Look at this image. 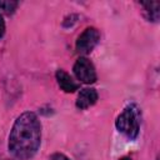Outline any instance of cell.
Wrapping results in <instances>:
<instances>
[{"label":"cell","instance_id":"obj_2","mask_svg":"<svg viewBox=\"0 0 160 160\" xmlns=\"http://www.w3.org/2000/svg\"><path fill=\"white\" fill-rule=\"evenodd\" d=\"M115 126L129 140H135L140 131V110L135 104L128 105L116 118Z\"/></svg>","mask_w":160,"mask_h":160},{"label":"cell","instance_id":"obj_11","mask_svg":"<svg viewBox=\"0 0 160 160\" xmlns=\"http://www.w3.org/2000/svg\"><path fill=\"white\" fill-rule=\"evenodd\" d=\"M119 160H131L130 158H128V156H122V158H120Z\"/></svg>","mask_w":160,"mask_h":160},{"label":"cell","instance_id":"obj_5","mask_svg":"<svg viewBox=\"0 0 160 160\" xmlns=\"http://www.w3.org/2000/svg\"><path fill=\"white\" fill-rule=\"evenodd\" d=\"M98 91L94 89V88H85V89H81L78 98H76V108L80 109V110H85L90 106H92L96 101H98Z\"/></svg>","mask_w":160,"mask_h":160},{"label":"cell","instance_id":"obj_8","mask_svg":"<svg viewBox=\"0 0 160 160\" xmlns=\"http://www.w3.org/2000/svg\"><path fill=\"white\" fill-rule=\"evenodd\" d=\"M19 2L18 1H12V0H0V11H2L6 15H11L14 14V11L16 10Z\"/></svg>","mask_w":160,"mask_h":160},{"label":"cell","instance_id":"obj_3","mask_svg":"<svg viewBox=\"0 0 160 160\" xmlns=\"http://www.w3.org/2000/svg\"><path fill=\"white\" fill-rule=\"evenodd\" d=\"M74 75L80 82L84 84H94L98 80V74L95 70L94 64L85 56L79 58L72 68Z\"/></svg>","mask_w":160,"mask_h":160},{"label":"cell","instance_id":"obj_7","mask_svg":"<svg viewBox=\"0 0 160 160\" xmlns=\"http://www.w3.org/2000/svg\"><path fill=\"white\" fill-rule=\"evenodd\" d=\"M140 5L144 8V16L148 19V21L156 22L160 16V4L158 1H148V2H140Z\"/></svg>","mask_w":160,"mask_h":160},{"label":"cell","instance_id":"obj_4","mask_svg":"<svg viewBox=\"0 0 160 160\" xmlns=\"http://www.w3.org/2000/svg\"><path fill=\"white\" fill-rule=\"evenodd\" d=\"M100 40V32L96 28H86L78 38L76 40V44H75V49L79 54H82V55H88L90 54L94 48L98 45Z\"/></svg>","mask_w":160,"mask_h":160},{"label":"cell","instance_id":"obj_10","mask_svg":"<svg viewBox=\"0 0 160 160\" xmlns=\"http://www.w3.org/2000/svg\"><path fill=\"white\" fill-rule=\"evenodd\" d=\"M4 34H5V21L0 14V39L4 36Z\"/></svg>","mask_w":160,"mask_h":160},{"label":"cell","instance_id":"obj_1","mask_svg":"<svg viewBox=\"0 0 160 160\" xmlns=\"http://www.w3.org/2000/svg\"><path fill=\"white\" fill-rule=\"evenodd\" d=\"M41 144V124L32 111L20 114L9 134V152L18 160L32 159Z\"/></svg>","mask_w":160,"mask_h":160},{"label":"cell","instance_id":"obj_6","mask_svg":"<svg viewBox=\"0 0 160 160\" xmlns=\"http://www.w3.org/2000/svg\"><path fill=\"white\" fill-rule=\"evenodd\" d=\"M55 78H56V81H58V85L60 86V89L64 91V92H75L76 90H79L80 88V84L76 82L65 70L62 69H59L55 74Z\"/></svg>","mask_w":160,"mask_h":160},{"label":"cell","instance_id":"obj_9","mask_svg":"<svg viewBox=\"0 0 160 160\" xmlns=\"http://www.w3.org/2000/svg\"><path fill=\"white\" fill-rule=\"evenodd\" d=\"M48 160H70V159H69L66 155L61 154V152H55V154L50 155Z\"/></svg>","mask_w":160,"mask_h":160}]
</instances>
